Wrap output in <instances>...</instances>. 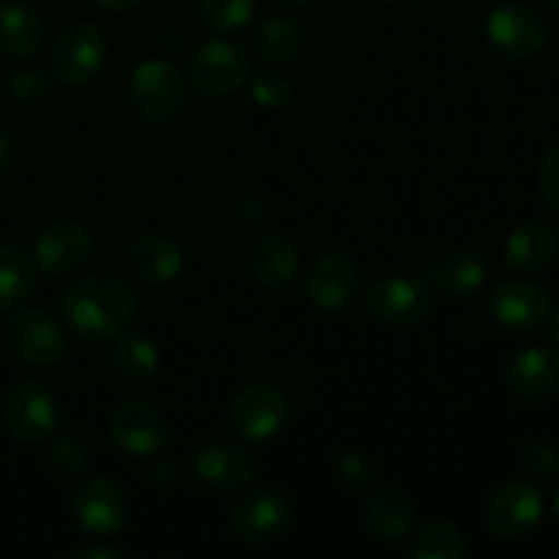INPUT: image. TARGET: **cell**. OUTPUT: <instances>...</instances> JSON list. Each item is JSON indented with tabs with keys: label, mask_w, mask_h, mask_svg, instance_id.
<instances>
[{
	"label": "cell",
	"mask_w": 559,
	"mask_h": 559,
	"mask_svg": "<svg viewBox=\"0 0 559 559\" xmlns=\"http://www.w3.org/2000/svg\"><path fill=\"white\" fill-rule=\"evenodd\" d=\"M555 508H557V516H559V486H557V491H555Z\"/></svg>",
	"instance_id": "7bdbcfd3"
},
{
	"label": "cell",
	"mask_w": 559,
	"mask_h": 559,
	"mask_svg": "<svg viewBox=\"0 0 559 559\" xmlns=\"http://www.w3.org/2000/svg\"><path fill=\"white\" fill-rule=\"evenodd\" d=\"M11 158H14V147H11V140L5 134H0V178L9 173Z\"/></svg>",
	"instance_id": "f35d334b"
},
{
	"label": "cell",
	"mask_w": 559,
	"mask_h": 559,
	"mask_svg": "<svg viewBox=\"0 0 559 559\" xmlns=\"http://www.w3.org/2000/svg\"><path fill=\"white\" fill-rule=\"evenodd\" d=\"M3 424L14 440L47 442L58 431V402L41 382H16L5 396Z\"/></svg>",
	"instance_id": "ba28073f"
},
{
	"label": "cell",
	"mask_w": 559,
	"mask_h": 559,
	"mask_svg": "<svg viewBox=\"0 0 559 559\" xmlns=\"http://www.w3.org/2000/svg\"><path fill=\"white\" fill-rule=\"evenodd\" d=\"M420 278L426 284H435L448 298L464 300L484 287L486 265L475 251H453L442 260L426 262L420 267Z\"/></svg>",
	"instance_id": "44dd1931"
},
{
	"label": "cell",
	"mask_w": 559,
	"mask_h": 559,
	"mask_svg": "<svg viewBox=\"0 0 559 559\" xmlns=\"http://www.w3.org/2000/svg\"><path fill=\"white\" fill-rule=\"evenodd\" d=\"M126 271L142 284L162 287L183 271V251L164 235H142L126 251Z\"/></svg>",
	"instance_id": "ac0fdd59"
},
{
	"label": "cell",
	"mask_w": 559,
	"mask_h": 559,
	"mask_svg": "<svg viewBox=\"0 0 559 559\" xmlns=\"http://www.w3.org/2000/svg\"><path fill=\"white\" fill-rule=\"evenodd\" d=\"M557 246H559V229H557Z\"/></svg>",
	"instance_id": "ee69618b"
},
{
	"label": "cell",
	"mask_w": 559,
	"mask_h": 559,
	"mask_svg": "<svg viewBox=\"0 0 559 559\" xmlns=\"http://www.w3.org/2000/svg\"><path fill=\"white\" fill-rule=\"evenodd\" d=\"M49 464H52L55 473L63 475V478H76V475H82L87 469L91 456H87L85 442L76 440V437H71V435H66V437H60L52 448H49Z\"/></svg>",
	"instance_id": "4dcf8cb0"
},
{
	"label": "cell",
	"mask_w": 559,
	"mask_h": 559,
	"mask_svg": "<svg viewBox=\"0 0 559 559\" xmlns=\"http://www.w3.org/2000/svg\"><path fill=\"white\" fill-rule=\"evenodd\" d=\"M109 435L115 445L134 459H147L158 453L167 442V420L153 404L123 402L109 418Z\"/></svg>",
	"instance_id": "e0dca14e"
},
{
	"label": "cell",
	"mask_w": 559,
	"mask_h": 559,
	"mask_svg": "<svg viewBox=\"0 0 559 559\" xmlns=\"http://www.w3.org/2000/svg\"><path fill=\"white\" fill-rule=\"evenodd\" d=\"M360 276L355 262L344 251H325L317 257L306 276V293L314 309L325 314H338L358 298Z\"/></svg>",
	"instance_id": "5bb4252c"
},
{
	"label": "cell",
	"mask_w": 559,
	"mask_h": 559,
	"mask_svg": "<svg viewBox=\"0 0 559 559\" xmlns=\"http://www.w3.org/2000/svg\"><path fill=\"white\" fill-rule=\"evenodd\" d=\"M235 218H238L240 227L249 229V233H262V229L267 227V222H271V205H267L262 197L246 194L240 197L238 205H235Z\"/></svg>",
	"instance_id": "836d02e7"
},
{
	"label": "cell",
	"mask_w": 559,
	"mask_h": 559,
	"mask_svg": "<svg viewBox=\"0 0 559 559\" xmlns=\"http://www.w3.org/2000/svg\"><path fill=\"white\" fill-rule=\"evenodd\" d=\"M107 63V38L91 22H71L55 36L52 55V80L66 87H87L98 80Z\"/></svg>",
	"instance_id": "7a4b0ae2"
},
{
	"label": "cell",
	"mask_w": 559,
	"mask_h": 559,
	"mask_svg": "<svg viewBox=\"0 0 559 559\" xmlns=\"http://www.w3.org/2000/svg\"><path fill=\"white\" fill-rule=\"evenodd\" d=\"M557 254V229L546 222H527L506 240V265L513 273L533 276L551 265Z\"/></svg>",
	"instance_id": "7402d4cb"
},
{
	"label": "cell",
	"mask_w": 559,
	"mask_h": 559,
	"mask_svg": "<svg viewBox=\"0 0 559 559\" xmlns=\"http://www.w3.org/2000/svg\"><path fill=\"white\" fill-rule=\"evenodd\" d=\"M44 41V22L25 3H0V52L25 60L38 52Z\"/></svg>",
	"instance_id": "cb8c5ba5"
},
{
	"label": "cell",
	"mask_w": 559,
	"mask_h": 559,
	"mask_svg": "<svg viewBox=\"0 0 559 559\" xmlns=\"http://www.w3.org/2000/svg\"><path fill=\"white\" fill-rule=\"evenodd\" d=\"M522 467L540 480H551L559 475V451L555 442L544 437H533L522 445Z\"/></svg>",
	"instance_id": "1f68e13d"
},
{
	"label": "cell",
	"mask_w": 559,
	"mask_h": 559,
	"mask_svg": "<svg viewBox=\"0 0 559 559\" xmlns=\"http://www.w3.org/2000/svg\"><path fill=\"white\" fill-rule=\"evenodd\" d=\"M251 76V60L246 49L235 41H207L191 55L186 80L200 96L205 98H224L229 93L246 85Z\"/></svg>",
	"instance_id": "277c9868"
},
{
	"label": "cell",
	"mask_w": 559,
	"mask_h": 559,
	"mask_svg": "<svg viewBox=\"0 0 559 559\" xmlns=\"http://www.w3.org/2000/svg\"><path fill=\"white\" fill-rule=\"evenodd\" d=\"M93 254V235L80 222H55L33 243L38 271L52 278H66L82 271Z\"/></svg>",
	"instance_id": "7c38bea8"
},
{
	"label": "cell",
	"mask_w": 559,
	"mask_h": 559,
	"mask_svg": "<svg viewBox=\"0 0 559 559\" xmlns=\"http://www.w3.org/2000/svg\"><path fill=\"white\" fill-rule=\"evenodd\" d=\"M194 475L218 491L246 489L257 478V459L233 440H205L194 453Z\"/></svg>",
	"instance_id": "2e32d148"
},
{
	"label": "cell",
	"mask_w": 559,
	"mask_h": 559,
	"mask_svg": "<svg viewBox=\"0 0 559 559\" xmlns=\"http://www.w3.org/2000/svg\"><path fill=\"white\" fill-rule=\"evenodd\" d=\"M115 366L129 380H151L162 369V349L151 336L136 331H123L115 338Z\"/></svg>",
	"instance_id": "4316f807"
},
{
	"label": "cell",
	"mask_w": 559,
	"mask_h": 559,
	"mask_svg": "<svg viewBox=\"0 0 559 559\" xmlns=\"http://www.w3.org/2000/svg\"><path fill=\"white\" fill-rule=\"evenodd\" d=\"M506 382L519 399H551L559 393V349L533 347L508 364Z\"/></svg>",
	"instance_id": "d6986e66"
},
{
	"label": "cell",
	"mask_w": 559,
	"mask_h": 559,
	"mask_svg": "<svg viewBox=\"0 0 559 559\" xmlns=\"http://www.w3.org/2000/svg\"><path fill=\"white\" fill-rule=\"evenodd\" d=\"M366 311L388 325H418L431 314V289L424 278L385 276L366 289Z\"/></svg>",
	"instance_id": "9c48e42d"
},
{
	"label": "cell",
	"mask_w": 559,
	"mask_h": 559,
	"mask_svg": "<svg viewBox=\"0 0 559 559\" xmlns=\"http://www.w3.org/2000/svg\"><path fill=\"white\" fill-rule=\"evenodd\" d=\"M538 191L546 205L559 213V145L551 147L538 164Z\"/></svg>",
	"instance_id": "e575fe53"
},
{
	"label": "cell",
	"mask_w": 559,
	"mask_h": 559,
	"mask_svg": "<svg viewBox=\"0 0 559 559\" xmlns=\"http://www.w3.org/2000/svg\"><path fill=\"white\" fill-rule=\"evenodd\" d=\"M251 98L257 107L282 109L293 102V82L282 71H262L251 80Z\"/></svg>",
	"instance_id": "f546056e"
},
{
	"label": "cell",
	"mask_w": 559,
	"mask_h": 559,
	"mask_svg": "<svg viewBox=\"0 0 559 559\" xmlns=\"http://www.w3.org/2000/svg\"><path fill=\"white\" fill-rule=\"evenodd\" d=\"M9 344L20 360L36 369H52L63 360L66 338L44 309L27 306L9 320Z\"/></svg>",
	"instance_id": "8fae6325"
},
{
	"label": "cell",
	"mask_w": 559,
	"mask_h": 559,
	"mask_svg": "<svg viewBox=\"0 0 559 559\" xmlns=\"http://www.w3.org/2000/svg\"><path fill=\"white\" fill-rule=\"evenodd\" d=\"M300 260H304V254H300L298 240L284 233H273L257 243L254 254H251V271H254L257 282L278 289L295 282Z\"/></svg>",
	"instance_id": "603a6c76"
},
{
	"label": "cell",
	"mask_w": 559,
	"mask_h": 559,
	"mask_svg": "<svg viewBox=\"0 0 559 559\" xmlns=\"http://www.w3.org/2000/svg\"><path fill=\"white\" fill-rule=\"evenodd\" d=\"M467 555L464 533L448 519H435L418 533L413 544L415 559H462Z\"/></svg>",
	"instance_id": "83f0119b"
},
{
	"label": "cell",
	"mask_w": 559,
	"mask_h": 559,
	"mask_svg": "<svg viewBox=\"0 0 559 559\" xmlns=\"http://www.w3.org/2000/svg\"><path fill=\"white\" fill-rule=\"evenodd\" d=\"M186 98V80L167 60H142L129 80V102L147 123H169Z\"/></svg>",
	"instance_id": "3957f363"
},
{
	"label": "cell",
	"mask_w": 559,
	"mask_h": 559,
	"mask_svg": "<svg viewBox=\"0 0 559 559\" xmlns=\"http://www.w3.org/2000/svg\"><path fill=\"white\" fill-rule=\"evenodd\" d=\"M38 265L22 243L0 246V311H11L36 289Z\"/></svg>",
	"instance_id": "d4e9b609"
},
{
	"label": "cell",
	"mask_w": 559,
	"mask_h": 559,
	"mask_svg": "<svg viewBox=\"0 0 559 559\" xmlns=\"http://www.w3.org/2000/svg\"><path fill=\"white\" fill-rule=\"evenodd\" d=\"M287 420V402L282 393L267 382H251L238 396L233 399L229 407V424L243 440L265 442L282 431Z\"/></svg>",
	"instance_id": "4fadbf2b"
},
{
	"label": "cell",
	"mask_w": 559,
	"mask_h": 559,
	"mask_svg": "<svg viewBox=\"0 0 559 559\" xmlns=\"http://www.w3.org/2000/svg\"><path fill=\"white\" fill-rule=\"evenodd\" d=\"M544 516V495L530 480H508L491 495L486 506V530L497 540H522L538 527Z\"/></svg>",
	"instance_id": "52a82bcc"
},
{
	"label": "cell",
	"mask_w": 559,
	"mask_h": 559,
	"mask_svg": "<svg viewBox=\"0 0 559 559\" xmlns=\"http://www.w3.org/2000/svg\"><path fill=\"white\" fill-rule=\"evenodd\" d=\"M551 314V320H549V331H551V338H555L557 342V347H559V300H557V306L555 309L549 311Z\"/></svg>",
	"instance_id": "ab89813d"
},
{
	"label": "cell",
	"mask_w": 559,
	"mask_h": 559,
	"mask_svg": "<svg viewBox=\"0 0 559 559\" xmlns=\"http://www.w3.org/2000/svg\"><path fill=\"white\" fill-rule=\"evenodd\" d=\"M71 516L91 538H112L129 524V500L115 480L96 475L76 486Z\"/></svg>",
	"instance_id": "8992f818"
},
{
	"label": "cell",
	"mask_w": 559,
	"mask_h": 559,
	"mask_svg": "<svg viewBox=\"0 0 559 559\" xmlns=\"http://www.w3.org/2000/svg\"><path fill=\"white\" fill-rule=\"evenodd\" d=\"M271 3L284 5V9H304V5L317 3V0H271Z\"/></svg>",
	"instance_id": "60d3db41"
},
{
	"label": "cell",
	"mask_w": 559,
	"mask_h": 559,
	"mask_svg": "<svg viewBox=\"0 0 559 559\" xmlns=\"http://www.w3.org/2000/svg\"><path fill=\"white\" fill-rule=\"evenodd\" d=\"M338 475L349 489H371L374 486V469H371L369 459H364L360 453H347L338 464Z\"/></svg>",
	"instance_id": "d590c367"
},
{
	"label": "cell",
	"mask_w": 559,
	"mask_h": 559,
	"mask_svg": "<svg viewBox=\"0 0 559 559\" xmlns=\"http://www.w3.org/2000/svg\"><path fill=\"white\" fill-rule=\"evenodd\" d=\"M489 311L508 331H535L549 320V293L530 278H506L489 298Z\"/></svg>",
	"instance_id": "9a60e30c"
},
{
	"label": "cell",
	"mask_w": 559,
	"mask_h": 559,
	"mask_svg": "<svg viewBox=\"0 0 559 559\" xmlns=\"http://www.w3.org/2000/svg\"><path fill=\"white\" fill-rule=\"evenodd\" d=\"M293 522L287 497L271 489H257L240 497L229 511V527L243 544H271L282 538Z\"/></svg>",
	"instance_id": "30bf717a"
},
{
	"label": "cell",
	"mask_w": 559,
	"mask_h": 559,
	"mask_svg": "<svg viewBox=\"0 0 559 559\" xmlns=\"http://www.w3.org/2000/svg\"><path fill=\"white\" fill-rule=\"evenodd\" d=\"M11 96L22 104H41L44 98L49 96V87H52V80H49L47 71L41 69H20L14 76H11Z\"/></svg>",
	"instance_id": "d6a6232c"
},
{
	"label": "cell",
	"mask_w": 559,
	"mask_h": 559,
	"mask_svg": "<svg viewBox=\"0 0 559 559\" xmlns=\"http://www.w3.org/2000/svg\"><path fill=\"white\" fill-rule=\"evenodd\" d=\"M136 293L112 273H91L76 278L63 298V322L87 344L115 342L134 320Z\"/></svg>",
	"instance_id": "6da1fadb"
},
{
	"label": "cell",
	"mask_w": 559,
	"mask_h": 559,
	"mask_svg": "<svg viewBox=\"0 0 559 559\" xmlns=\"http://www.w3.org/2000/svg\"><path fill=\"white\" fill-rule=\"evenodd\" d=\"M306 47V27L304 22L295 20V16H271V20L262 22L257 27L254 36V52L257 58L265 60V63L284 66L293 63Z\"/></svg>",
	"instance_id": "484cf974"
},
{
	"label": "cell",
	"mask_w": 559,
	"mask_h": 559,
	"mask_svg": "<svg viewBox=\"0 0 559 559\" xmlns=\"http://www.w3.org/2000/svg\"><path fill=\"white\" fill-rule=\"evenodd\" d=\"M549 9L555 11V14L559 16V0H549Z\"/></svg>",
	"instance_id": "b9f144b4"
},
{
	"label": "cell",
	"mask_w": 559,
	"mask_h": 559,
	"mask_svg": "<svg viewBox=\"0 0 559 559\" xmlns=\"http://www.w3.org/2000/svg\"><path fill=\"white\" fill-rule=\"evenodd\" d=\"M96 3L102 5V9L115 11V14H129V11L140 9L142 0H96Z\"/></svg>",
	"instance_id": "74e56055"
},
{
	"label": "cell",
	"mask_w": 559,
	"mask_h": 559,
	"mask_svg": "<svg viewBox=\"0 0 559 559\" xmlns=\"http://www.w3.org/2000/svg\"><path fill=\"white\" fill-rule=\"evenodd\" d=\"M69 557L71 559H129V551L118 549V546H107V544H87L71 551Z\"/></svg>",
	"instance_id": "8d00e7d4"
},
{
	"label": "cell",
	"mask_w": 559,
	"mask_h": 559,
	"mask_svg": "<svg viewBox=\"0 0 559 559\" xmlns=\"http://www.w3.org/2000/svg\"><path fill=\"white\" fill-rule=\"evenodd\" d=\"M257 0H202V20L216 33H235L254 16Z\"/></svg>",
	"instance_id": "f1b7e54d"
},
{
	"label": "cell",
	"mask_w": 559,
	"mask_h": 559,
	"mask_svg": "<svg viewBox=\"0 0 559 559\" xmlns=\"http://www.w3.org/2000/svg\"><path fill=\"white\" fill-rule=\"evenodd\" d=\"M486 36L497 55L522 63V60H533L535 55L544 52L549 27L538 9L511 0L491 11L489 22H486Z\"/></svg>",
	"instance_id": "5b68a950"
},
{
	"label": "cell",
	"mask_w": 559,
	"mask_h": 559,
	"mask_svg": "<svg viewBox=\"0 0 559 559\" xmlns=\"http://www.w3.org/2000/svg\"><path fill=\"white\" fill-rule=\"evenodd\" d=\"M415 522L413 497L402 486H380L366 502V527L382 544L407 538Z\"/></svg>",
	"instance_id": "ffe728a7"
}]
</instances>
